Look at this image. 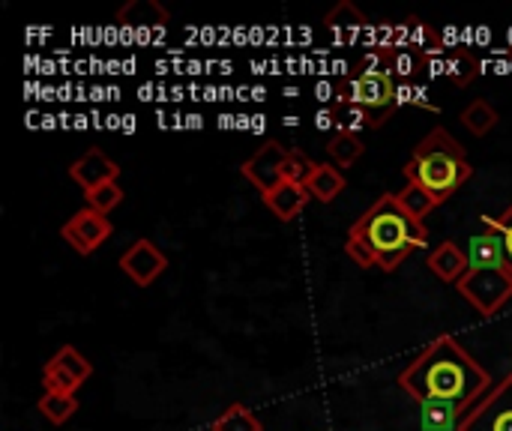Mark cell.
I'll return each mask as SVG.
<instances>
[{
	"instance_id": "cell-12",
	"label": "cell",
	"mask_w": 512,
	"mask_h": 431,
	"mask_svg": "<svg viewBox=\"0 0 512 431\" xmlns=\"http://www.w3.org/2000/svg\"><path fill=\"white\" fill-rule=\"evenodd\" d=\"M261 198H264V207H267L279 222L297 219V216L306 210V204L312 201L309 189H306L303 183H291V180H282L276 189L264 192Z\"/></svg>"
},
{
	"instance_id": "cell-6",
	"label": "cell",
	"mask_w": 512,
	"mask_h": 431,
	"mask_svg": "<svg viewBox=\"0 0 512 431\" xmlns=\"http://www.w3.org/2000/svg\"><path fill=\"white\" fill-rule=\"evenodd\" d=\"M93 375V366L90 360L72 348V345H63L45 366H42V387L45 393H66V396H75L78 387Z\"/></svg>"
},
{
	"instance_id": "cell-10",
	"label": "cell",
	"mask_w": 512,
	"mask_h": 431,
	"mask_svg": "<svg viewBox=\"0 0 512 431\" xmlns=\"http://www.w3.org/2000/svg\"><path fill=\"white\" fill-rule=\"evenodd\" d=\"M120 270H123L138 288H147V285H153V282L168 270V258H165V252H162L153 240L141 237V240H135V243L120 255Z\"/></svg>"
},
{
	"instance_id": "cell-15",
	"label": "cell",
	"mask_w": 512,
	"mask_h": 431,
	"mask_svg": "<svg viewBox=\"0 0 512 431\" xmlns=\"http://www.w3.org/2000/svg\"><path fill=\"white\" fill-rule=\"evenodd\" d=\"M324 150H327L330 165H336V168L342 171V168H351V165L366 153V144H363V138H360L357 132L342 129V132H336V135L324 144Z\"/></svg>"
},
{
	"instance_id": "cell-24",
	"label": "cell",
	"mask_w": 512,
	"mask_h": 431,
	"mask_svg": "<svg viewBox=\"0 0 512 431\" xmlns=\"http://www.w3.org/2000/svg\"><path fill=\"white\" fill-rule=\"evenodd\" d=\"M483 225L501 237V246H504V255H507V264L512 270V204L501 216H483Z\"/></svg>"
},
{
	"instance_id": "cell-3",
	"label": "cell",
	"mask_w": 512,
	"mask_h": 431,
	"mask_svg": "<svg viewBox=\"0 0 512 431\" xmlns=\"http://www.w3.org/2000/svg\"><path fill=\"white\" fill-rule=\"evenodd\" d=\"M402 174L408 183L423 186L426 192H432L438 198V204H444L471 180L474 168L465 156V147L444 126H438L417 144V150L405 162Z\"/></svg>"
},
{
	"instance_id": "cell-14",
	"label": "cell",
	"mask_w": 512,
	"mask_h": 431,
	"mask_svg": "<svg viewBox=\"0 0 512 431\" xmlns=\"http://www.w3.org/2000/svg\"><path fill=\"white\" fill-rule=\"evenodd\" d=\"M345 186H348L345 174H342L336 165H330V162H318L315 171H312V177L306 180L309 195H312L315 201H321V204L336 201V198L345 192Z\"/></svg>"
},
{
	"instance_id": "cell-19",
	"label": "cell",
	"mask_w": 512,
	"mask_h": 431,
	"mask_svg": "<svg viewBox=\"0 0 512 431\" xmlns=\"http://www.w3.org/2000/svg\"><path fill=\"white\" fill-rule=\"evenodd\" d=\"M462 126H465L471 135L483 138V135H489V132L498 126V111L492 108V102L474 99V102H468L465 111H462Z\"/></svg>"
},
{
	"instance_id": "cell-5",
	"label": "cell",
	"mask_w": 512,
	"mask_h": 431,
	"mask_svg": "<svg viewBox=\"0 0 512 431\" xmlns=\"http://www.w3.org/2000/svg\"><path fill=\"white\" fill-rule=\"evenodd\" d=\"M342 96H345V102L354 105L360 120L372 129L384 126L399 105V90H396L393 72H360L342 84Z\"/></svg>"
},
{
	"instance_id": "cell-9",
	"label": "cell",
	"mask_w": 512,
	"mask_h": 431,
	"mask_svg": "<svg viewBox=\"0 0 512 431\" xmlns=\"http://www.w3.org/2000/svg\"><path fill=\"white\" fill-rule=\"evenodd\" d=\"M285 159H288V147H282L279 141H264L246 162H243V177L264 195L270 189H276L285 180Z\"/></svg>"
},
{
	"instance_id": "cell-1",
	"label": "cell",
	"mask_w": 512,
	"mask_h": 431,
	"mask_svg": "<svg viewBox=\"0 0 512 431\" xmlns=\"http://www.w3.org/2000/svg\"><path fill=\"white\" fill-rule=\"evenodd\" d=\"M399 387L420 405L444 402L468 411L492 387V375L453 336H438L399 375Z\"/></svg>"
},
{
	"instance_id": "cell-2",
	"label": "cell",
	"mask_w": 512,
	"mask_h": 431,
	"mask_svg": "<svg viewBox=\"0 0 512 431\" xmlns=\"http://www.w3.org/2000/svg\"><path fill=\"white\" fill-rule=\"evenodd\" d=\"M426 240H429L426 225L411 219L399 207L396 192H384L351 225L345 252L360 267H381L384 273H393L399 270L402 261H408L417 249H423Z\"/></svg>"
},
{
	"instance_id": "cell-21",
	"label": "cell",
	"mask_w": 512,
	"mask_h": 431,
	"mask_svg": "<svg viewBox=\"0 0 512 431\" xmlns=\"http://www.w3.org/2000/svg\"><path fill=\"white\" fill-rule=\"evenodd\" d=\"M213 431H264L261 420L246 408V405H231L225 408L216 420H213Z\"/></svg>"
},
{
	"instance_id": "cell-8",
	"label": "cell",
	"mask_w": 512,
	"mask_h": 431,
	"mask_svg": "<svg viewBox=\"0 0 512 431\" xmlns=\"http://www.w3.org/2000/svg\"><path fill=\"white\" fill-rule=\"evenodd\" d=\"M111 222L108 216L90 210V207H81L78 213H72L63 228H60V237L78 252V255H93L108 237H111Z\"/></svg>"
},
{
	"instance_id": "cell-22",
	"label": "cell",
	"mask_w": 512,
	"mask_h": 431,
	"mask_svg": "<svg viewBox=\"0 0 512 431\" xmlns=\"http://www.w3.org/2000/svg\"><path fill=\"white\" fill-rule=\"evenodd\" d=\"M123 204V189H120V183L117 180H111V183H102L99 189H93V192H84V207H90V210H96V213H102V216H108L114 207H120Z\"/></svg>"
},
{
	"instance_id": "cell-23",
	"label": "cell",
	"mask_w": 512,
	"mask_h": 431,
	"mask_svg": "<svg viewBox=\"0 0 512 431\" xmlns=\"http://www.w3.org/2000/svg\"><path fill=\"white\" fill-rule=\"evenodd\" d=\"M315 165H318V162H312L303 150H288V159H285V180L303 183V186H306V180L312 177Z\"/></svg>"
},
{
	"instance_id": "cell-18",
	"label": "cell",
	"mask_w": 512,
	"mask_h": 431,
	"mask_svg": "<svg viewBox=\"0 0 512 431\" xmlns=\"http://www.w3.org/2000/svg\"><path fill=\"white\" fill-rule=\"evenodd\" d=\"M396 201L417 222H423L426 216H432V210L438 207V198L432 192H426L423 186H417V183H405V189L396 192Z\"/></svg>"
},
{
	"instance_id": "cell-11",
	"label": "cell",
	"mask_w": 512,
	"mask_h": 431,
	"mask_svg": "<svg viewBox=\"0 0 512 431\" xmlns=\"http://www.w3.org/2000/svg\"><path fill=\"white\" fill-rule=\"evenodd\" d=\"M69 177L72 183L81 186V192H93L102 183H111L120 177V165L114 159H108V153H102L99 147L81 153L72 165H69Z\"/></svg>"
},
{
	"instance_id": "cell-4",
	"label": "cell",
	"mask_w": 512,
	"mask_h": 431,
	"mask_svg": "<svg viewBox=\"0 0 512 431\" xmlns=\"http://www.w3.org/2000/svg\"><path fill=\"white\" fill-rule=\"evenodd\" d=\"M468 276L456 285L459 294L486 318L498 315L512 297V270L501 246V237L486 228L483 234L468 237Z\"/></svg>"
},
{
	"instance_id": "cell-16",
	"label": "cell",
	"mask_w": 512,
	"mask_h": 431,
	"mask_svg": "<svg viewBox=\"0 0 512 431\" xmlns=\"http://www.w3.org/2000/svg\"><path fill=\"white\" fill-rule=\"evenodd\" d=\"M441 66H444V75L453 87H468L480 72V63L474 60V54L468 48H450L444 54Z\"/></svg>"
},
{
	"instance_id": "cell-7",
	"label": "cell",
	"mask_w": 512,
	"mask_h": 431,
	"mask_svg": "<svg viewBox=\"0 0 512 431\" xmlns=\"http://www.w3.org/2000/svg\"><path fill=\"white\" fill-rule=\"evenodd\" d=\"M459 431H512V375L462 417Z\"/></svg>"
},
{
	"instance_id": "cell-17",
	"label": "cell",
	"mask_w": 512,
	"mask_h": 431,
	"mask_svg": "<svg viewBox=\"0 0 512 431\" xmlns=\"http://www.w3.org/2000/svg\"><path fill=\"white\" fill-rule=\"evenodd\" d=\"M468 411L456 408V405H444V402H423L420 405V417H423V429L426 431H459V423Z\"/></svg>"
},
{
	"instance_id": "cell-13",
	"label": "cell",
	"mask_w": 512,
	"mask_h": 431,
	"mask_svg": "<svg viewBox=\"0 0 512 431\" xmlns=\"http://www.w3.org/2000/svg\"><path fill=\"white\" fill-rule=\"evenodd\" d=\"M468 249L459 246L456 240H444L438 243L432 252H429V270L441 279V282H450V285H459L465 276H468Z\"/></svg>"
},
{
	"instance_id": "cell-20",
	"label": "cell",
	"mask_w": 512,
	"mask_h": 431,
	"mask_svg": "<svg viewBox=\"0 0 512 431\" xmlns=\"http://www.w3.org/2000/svg\"><path fill=\"white\" fill-rule=\"evenodd\" d=\"M39 414L51 423V426H63L66 420H72L78 414V399L75 396H66V393H45L39 399Z\"/></svg>"
}]
</instances>
